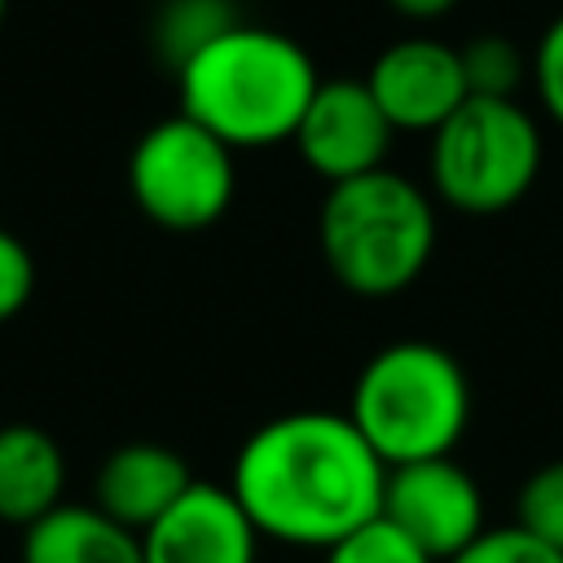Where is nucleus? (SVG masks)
<instances>
[{
  "label": "nucleus",
  "mask_w": 563,
  "mask_h": 563,
  "mask_svg": "<svg viewBox=\"0 0 563 563\" xmlns=\"http://www.w3.org/2000/svg\"><path fill=\"white\" fill-rule=\"evenodd\" d=\"M22 563H145L141 537L92 501H62L22 528Z\"/></svg>",
  "instance_id": "nucleus-13"
},
{
  "label": "nucleus",
  "mask_w": 563,
  "mask_h": 563,
  "mask_svg": "<svg viewBox=\"0 0 563 563\" xmlns=\"http://www.w3.org/2000/svg\"><path fill=\"white\" fill-rule=\"evenodd\" d=\"M383 479L387 466L347 413L295 409L242 440L229 493L264 541L330 550L383 510Z\"/></svg>",
  "instance_id": "nucleus-1"
},
{
  "label": "nucleus",
  "mask_w": 563,
  "mask_h": 563,
  "mask_svg": "<svg viewBox=\"0 0 563 563\" xmlns=\"http://www.w3.org/2000/svg\"><path fill=\"white\" fill-rule=\"evenodd\" d=\"M449 563H563V550L545 545L541 537H532L519 523H501V528H484L457 559Z\"/></svg>",
  "instance_id": "nucleus-18"
},
{
  "label": "nucleus",
  "mask_w": 563,
  "mask_h": 563,
  "mask_svg": "<svg viewBox=\"0 0 563 563\" xmlns=\"http://www.w3.org/2000/svg\"><path fill=\"white\" fill-rule=\"evenodd\" d=\"M35 295V260L18 233L0 224V325L13 321Z\"/></svg>",
  "instance_id": "nucleus-19"
},
{
  "label": "nucleus",
  "mask_w": 563,
  "mask_h": 563,
  "mask_svg": "<svg viewBox=\"0 0 563 563\" xmlns=\"http://www.w3.org/2000/svg\"><path fill=\"white\" fill-rule=\"evenodd\" d=\"M4 13H9V0H0V26H4Z\"/></svg>",
  "instance_id": "nucleus-22"
},
{
  "label": "nucleus",
  "mask_w": 563,
  "mask_h": 563,
  "mask_svg": "<svg viewBox=\"0 0 563 563\" xmlns=\"http://www.w3.org/2000/svg\"><path fill=\"white\" fill-rule=\"evenodd\" d=\"M515 523L541 537L545 545L563 550V457L537 466L515 497Z\"/></svg>",
  "instance_id": "nucleus-16"
},
{
  "label": "nucleus",
  "mask_w": 563,
  "mask_h": 563,
  "mask_svg": "<svg viewBox=\"0 0 563 563\" xmlns=\"http://www.w3.org/2000/svg\"><path fill=\"white\" fill-rule=\"evenodd\" d=\"M233 22H242V18L233 13L229 0H167L154 22V44H158L163 62L172 70H180L202 44L224 35Z\"/></svg>",
  "instance_id": "nucleus-14"
},
{
  "label": "nucleus",
  "mask_w": 563,
  "mask_h": 563,
  "mask_svg": "<svg viewBox=\"0 0 563 563\" xmlns=\"http://www.w3.org/2000/svg\"><path fill=\"white\" fill-rule=\"evenodd\" d=\"M431 189L462 216L510 211L541 172V128L519 97H466L431 132Z\"/></svg>",
  "instance_id": "nucleus-5"
},
{
  "label": "nucleus",
  "mask_w": 563,
  "mask_h": 563,
  "mask_svg": "<svg viewBox=\"0 0 563 563\" xmlns=\"http://www.w3.org/2000/svg\"><path fill=\"white\" fill-rule=\"evenodd\" d=\"M347 418L383 466L449 457L471 427L466 369L431 339L383 343L352 383Z\"/></svg>",
  "instance_id": "nucleus-4"
},
{
  "label": "nucleus",
  "mask_w": 563,
  "mask_h": 563,
  "mask_svg": "<svg viewBox=\"0 0 563 563\" xmlns=\"http://www.w3.org/2000/svg\"><path fill=\"white\" fill-rule=\"evenodd\" d=\"M400 18H409V22H431V18H444L457 0H387Z\"/></svg>",
  "instance_id": "nucleus-21"
},
{
  "label": "nucleus",
  "mask_w": 563,
  "mask_h": 563,
  "mask_svg": "<svg viewBox=\"0 0 563 563\" xmlns=\"http://www.w3.org/2000/svg\"><path fill=\"white\" fill-rule=\"evenodd\" d=\"M378 110L396 132H435L471 92L462 57L435 35H405L387 44L365 75Z\"/></svg>",
  "instance_id": "nucleus-9"
},
{
  "label": "nucleus",
  "mask_w": 563,
  "mask_h": 563,
  "mask_svg": "<svg viewBox=\"0 0 563 563\" xmlns=\"http://www.w3.org/2000/svg\"><path fill=\"white\" fill-rule=\"evenodd\" d=\"M325 563H431L400 528H391L383 515H374L369 523H361L356 532H347L343 541H334L330 550H321Z\"/></svg>",
  "instance_id": "nucleus-17"
},
{
  "label": "nucleus",
  "mask_w": 563,
  "mask_h": 563,
  "mask_svg": "<svg viewBox=\"0 0 563 563\" xmlns=\"http://www.w3.org/2000/svg\"><path fill=\"white\" fill-rule=\"evenodd\" d=\"M66 457L62 444L35 422L0 427V519L31 528L66 497Z\"/></svg>",
  "instance_id": "nucleus-12"
},
{
  "label": "nucleus",
  "mask_w": 563,
  "mask_h": 563,
  "mask_svg": "<svg viewBox=\"0 0 563 563\" xmlns=\"http://www.w3.org/2000/svg\"><path fill=\"white\" fill-rule=\"evenodd\" d=\"M391 136L396 128L378 110L365 79H321L290 145L299 150L312 176L339 185L374 167H387Z\"/></svg>",
  "instance_id": "nucleus-8"
},
{
  "label": "nucleus",
  "mask_w": 563,
  "mask_h": 563,
  "mask_svg": "<svg viewBox=\"0 0 563 563\" xmlns=\"http://www.w3.org/2000/svg\"><path fill=\"white\" fill-rule=\"evenodd\" d=\"M378 515L391 528H400L431 563L457 559L488 528L484 493H479L475 475L453 453L387 466Z\"/></svg>",
  "instance_id": "nucleus-7"
},
{
  "label": "nucleus",
  "mask_w": 563,
  "mask_h": 563,
  "mask_svg": "<svg viewBox=\"0 0 563 563\" xmlns=\"http://www.w3.org/2000/svg\"><path fill=\"white\" fill-rule=\"evenodd\" d=\"M198 475L189 471L185 453H176L172 444L158 440H132L119 444L101 466H97V484H92V506L106 510L114 523L132 528L136 537L163 519L194 484Z\"/></svg>",
  "instance_id": "nucleus-11"
},
{
  "label": "nucleus",
  "mask_w": 563,
  "mask_h": 563,
  "mask_svg": "<svg viewBox=\"0 0 563 563\" xmlns=\"http://www.w3.org/2000/svg\"><path fill=\"white\" fill-rule=\"evenodd\" d=\"M233 154L216 132L194 123L189 114L158 119L141 132L128 154V194L136 211L172 233L211 229L238 189Z\"/></svg>",
  "instance_id": "nucleus-6"
},
{
  "label": "nucleus",
  "mask_w": 563,
  "mask_h": 563,
  "mask_svg": "<svg viewBox=\"0 0 563 563\" xmlns=\"http://www.w3.org/2000/svg\"><path fill=\"white\" fill-rule=\"evenodd\" d=\"M532 88H537V101L545 106V114L563 128V13L541 31V40L532 48Z\"/></svg>",
  "instance_id": "nucleus-20"
},
{
  "label": "nucleus",
  "mask_w": 563,
  "mask_h": 563,
  "mask_svg": "<svg viewBox=\"0 0 563 563\" xmlns=\"http://www.w3.org/2000/svg\"><path fill=\"white\" fill-rule=\"evenodd\" d=\"M457 57L471 97H519L523 79H532V57H523V48L497 31L466 40Z\"/></svg>",
  "instance_id": "nucleus-15"
},
{
  "label": "nucleus",
  "mask_w": 563,
  "mask_h": 563,
  "mask_svg": "<svg viewBox=\"0 0 563 563\" xmlns=\"http://www.w3.org/2000/svg\"><path fill=\"white\" fill-rule=\"evenodd\" d=\"M260 532L229 484L194 479L189 493L141 532L145 563H255Z\"/></svg>",
  "instance_id": "nucleus-10"
},
{
  "label": "nucleus",
  "mask_w": 563,
  "mask_h": 563,
  "mask_svg": "<svg viewBox=\"0 0 563 563\" xmlns=\"http://www.w3.org/2000/svg\"><path fill=\"white\" fill-rule=\"evenodd\" d=\"M317 246L330 277L347 295H400L431 264L435 202L418 180L391 167L325 185L317 211Z\"/></svg>",
  "instance_id": "nucleus-3"
},
{
  "label": "nucleus",
  "mask_w": 563,
  "mask_h": 563,
  "mask_svg": "<svg viewBox=\"0 0 563 563\" xmlns=\"http://www.w3.org/2000/svg\"><path fill=\"white\" fill-rule=\"evenodd\" d=\"M317 84L308 48L255 22H233L176 70L180 114L216 132L229 150L290 141Z\"/></svg>",
  "instance_id": "nucleus-2"
}]
</instances>
